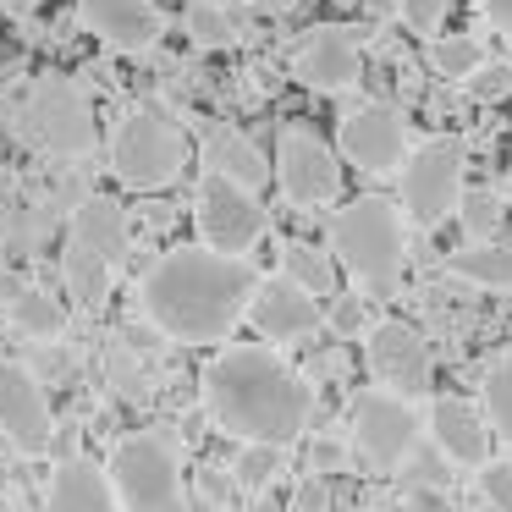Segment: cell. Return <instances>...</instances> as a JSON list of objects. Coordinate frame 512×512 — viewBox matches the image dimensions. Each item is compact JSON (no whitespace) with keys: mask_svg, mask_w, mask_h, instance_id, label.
Listing matches in <instances>:
<instances>
[{"mask_svg":"<svg viewBox=\"0 0 512 512\" xmlns=\"http://www.w3.org/2000/svg\"><path fill=\"white\" fill-rule=\"evenodd\" d=\"M485 408H490V424L512 441V347L485 369Z\"/></svg>","mask_w":512,"mask_h":512,"instance_id":"cell-28","label":"cell"},{"mask_svg":"<svg viewBox=\"0 0 512 512\" xmlns=\"http://www.w3.org/2000/svg\"><path fill=\"white\" fill-rule=\"evenodd\" d=\"M111 485L127 512H188L182 501V463L171 430H138L116 446Z\"/></svg>","mask_w":512,"mask_h":512,"instance_id":"cell-6","label":"cell"},{"mask_svg":"<svg viewBox=\"0 0 512 512\" xmlns=\"http://www.w3.org/2000/svg\"><path fill=\"white\" fill-rule=\"evenodd\" d=\"M204 166H210V177H226L248 193H259L270 177L265 155H259V149L248 144V133H237L232 122H204Z\"/></svg>","mask_w":512,"mask_h":512,"instance_id":"cell-17","label":"cell"},{"mask_svg":"<svg viewBox=\"0 0 512 512\" xmlns=\"http://www.w3.org/2000/svg\"><path fill=\"white\" fill-rule=\"evenodd\" d=\"M430 67L446 83H468L485 67V45L474 34H441V39H430Z\"/></svg>","mask_w":512,"mask_h":512,"instance_id":"cell-24","label":"cell"},{"mask_svg":"<svg viewBox=\"0 0 512 512\" xmlns=\"http://www.w3.org/2000/svg\"><path fill=\"white\" fill-rule=\"evenodd\" d=\"M72 243H83L89 254H100L116 270L127 259V210L116 199H105V193H89L72 210Z\"/></svg>","mask_w":512,"mask_h":512,"instance_id":"cell-18","label":"cell"},{"mask_svg":"<svg viewBox=\"0 0 512 512\" xmlns=\"http://www.w3.org/2000/svg\"><path fill=\"white\" fill-rule=\"evenodd\" d=\"M265 226L270 221H265L259 193L237 188V182H226V177L199 182V232H204V248H210V254H226V259L254 254Z\"/></svg>","mask_w":512,"mask_h":512,"instance_id":"cell-8","label":"cell"},{"mask_svg":"<svg viewBox=\"0 0 512 512\" xmlns=\"http://www.w3.org/2000/svg\"><path fill=\"white\" fill-rule=\"evenodd\" d=\"M369 369H375L380 380H386V391H397V397H419V391H430V347H424V336L413 331V325L402 320H386L369 331Z\"/></svg>","mask_w":512,"mask_h":512,"instance_id":"cell-14","label":"cell"},{"mask_svg":"<svg viewBox=\"0 0 512 512\" xmlns=\"http://www.w3.org/2000/svg\"><path fill=\"white\" fill-rule=\"evenodd\" d=\"M61 281H67L78 309H100V303L111 298V265H105L100 254H89L83 243H72V237H67V248H61Z\"/></svg>","mask_w":512,"mask_h":512,"instance_id":"cell-21","label":"cell"},{"mask_svg":"<svg viewBox=\"0 0 512 512\" xmlns=\"http://www.w3.org/2000/svg\"><path fill=\"white\" fill-rule=\"evenodd\" d=\"M457 215H463V232H474L479 243H490V232H501V215H507V204H501L496 188H468L463 204H457Z\"/></svg>","mask_w":512,"mask_h":512,"instance_id":"cell-27","label":"cell"},{"mask_svg":"<svg viewBox=\"0 0 512 512\" xmlns=\"http://www.w3.org/2000/svg\"><path fill=\"white\" fill-rule=\"evenodd\" d=\"M342 155L369 177L408 166V122H402V111L397 105H358L342 122Z\"/></svg>","mask_w":512,"mask_h":512,"instance_id":"cell-11","label":"cell"},{"mask_svg":"<svg viewBox=\"0 0 512 512\" xmlns=\"http://www.w3.org/2000/svg\"><path fill=\"white\" fill-rule=\"evenodd\" d=\"M259 6H270V12H287V6H298V0H259Z\"/></svg>","mask_w":512,"mask_h":512,"instance_id":"cell-39","label":"cell"},{"mask_svg":"<svg viewBox=\"0 0 512 512\" xmlns=\"http://www.w3.org/2000/svg\"><path fill=\"white\" fill-rule=\"evenodd\" d=\"M463 89H468V100H479V105H501L512 94V61H485Z\"/></svg>","mask_w":512,"mask_h":512,"instance_id":"cell-30","label":"cell"},{"mask_svg":"<svg viewBox=\"0 0 512 512\" xmlns=\"http://www.w3.org/2000/svg\"><path fill=\"white\" fill-rule=\"evenodd\" d=\"M45 512H116V485L89 463V457H72V463H61L56 479H50Z\"/></svg>","mask_w":512,"mask_h":512,"instance_id":"cell-19","label":"cell"},{"mask_svg":"<svg viewBox=\"0 0 512 512\" xmlns=\"http://www.w3.org/2000/svg\"><path fill=\"white\" fill-rule=\"evenodd\" d=\"M259 281L243 259L210 254V248H171L149 265L144 276V314L155 320V331H166L171 342H221L237 325V314L254 303Z\"/></svg>","mask_w":512,"mask_h":512,"instance_id":"cell-1","label":"cell"},{"mask_svg":"<svg viewBox=\"0 0 512 512\" xmlns=\"http://www.w3.org/2000/svg\"><path fill=\"white\" fill-rule=\"evenodd\" d=\"M402 479H408V490H446L452 485V457L441 446H413L408 463H402Z\"/></svg>","mask_w":512,"mask_h":512,"instance_id":"cell-29","label":"cell"},{"mask_svg":"<svg viewBox=\"0 0 512 512\" xmlns=\"http://www.w3.org/2000/svg\"><path fill=\"white\" fill-rule=\"evenodd\" d=\"M182 28L199 50H232L237 45V23L226 12L221 0H188V12H182Z\"/></svg>","mask_w":512,"mask_h":512,"instance_id":"cell-25","label":"cell"},{"mask_svg":"<svg viewBox=\"0 0 512 512\" xmlns=\"http://www.w3.org/2000/svg\"><path fill=\"white\" fill-rule=\"evenodd\" d=\"M0 12H6V0H0Z\"/></svg>","mask_w":512,"mask_h":512,"instance_id":"cell-41","label":"cell"},{"mask_svg":"<svg viewBox=\"0 0 512 512\" xmlns=\"http://www.w3.org/2000/svg\"><path fill=\"white\" fill-rule=\"evenodd\" d=\"M248 320H254L270 342H303V336L320 331V303H314L298 281L276 276V281H259L254 303H248Z\"/></svg>","mask_w":512,"mask_h":512,"instance_id":"cell-16","label":"cell"},{"mask_svg":"<svg viewBox=\"0 0 512 512\" xmlns=\"http://www.w3.org/2000/svg\"><path fill=\"white\" fill-rule=\"evenodd\" d=\"M0 435L28 457L50 452V441H56V419L45 408V391H39V380L23 364H0Z\"/></svg>","mask_w":512,"mask_h":512,"instance_id":"cell-13","label":"cell"},{"mask_svg":"<svg viewBox=\"0 0 512 512\" xmlns=\"http://www.w3.org/2000/svg\"><path fill=\"white\" fill-rule=\"evenodd\" d=\"M430 430H435V446H441L452 463H479V457H485V424H479V413L468 408L463 397H435Z\"/></svg>","mask_w":512,"mask_h":512,"instance_id":"cell-20","label":"cell"},{"mask_svg":"<svg viewBox=\"0 0 512 512\" xmlns=\"http://www.w3.org/2000/svg\"><path fill=\"white\" fill-rule=\"evenodd\" d=\"M0 248H6V226H0Z\"/></svg>","mask_w":512,"mask_h":512,"instance_id":"cell-40","label":"cell"},{"mask_svg":"<svg viewBox=\"0 0 512 512\" xmlns=\"http://www.w3.org/2000/svg\"><path fill=\"white\" fill-rule=\"evenodd\" d=\"M6 320H12V331H23L28 342H50V336L67 331V309H61L50 292H34V287H23L6 303Z\"/></svg>","mask_w":512,"mask_h":512,"instance_id":"cell-22","label":"cell"},{"mask_svg":"<svg viewBox=\"0 0 512 512\" xmlns=\"http://www.w3.org/2000/svg\"><path fill=\"white\" fill-rule=\"evenodd\" d=\"M408 512H452L441 490H408Z\"/></svg>","mask_w":512,"mask_h":512,"instance_id":"cell-37","label":"cell"},{"mask_svg":"<svg viewBox=\"0 0 512 512\" xmlns=\"http://www.w3.org/2000/svg\"><path fill=\"white\" fill-rule=\"evenodd\" d=\"M391 6H397V17L413 34H441L446 23V0H391Z\"/></svg>","mask_w":512,"mask_h":512,"instance_id":"cell-32","label":"cell"},{"mask_svg":"<svg viewBox=\"0 0 512 512\" xmlns=\"http://www.w3.org/2000/svg\"><path fill=\"white\" fill-rule=\"evenodd\" d=\"M276 177H281V193L303 210L314 204H331L342 193V166H336L331 144L314 138L309 127H281L276 138Z\"/></svg>","mask_w":512,"mask_h":512,"instance_id":"cell-10","label":"cell"},{"mask_svg":"<svg viewBox=\"0 0 512 512\" xmlns=\"http://www.w3.org/2000/svg\"><path fill=\"white\" fill-rule=\"evenodd\" d=\"M276 468H281L276 446H254V452H243V463H237V479H243V485H265Z\"/></svg>","mask_w":512,"mask_h":512,"instance_id":"cell-35","label":"cell"},{"mask_svg":"<svg viewBox=\"0 0 512 512\" xmlns=\"http://www.w3.org/2000/svg\"><path fill=\"white\" fill-rule=\"evenodd\" d=\"M78 17L89 23V34H100L122 56H149L160 45L155 0H78Z\"/></svg>","mask_w":512,"mask_h":512,"instance_id":"cell-15","label":"cell"},{"mask_svg":"<svg viewBox=\"0 0 512 512\" xmlns=\"http://www.w3.org/2000/svg\"><path fill=\"white\" fill-rule=\"evenodd\" d=\"M479 490L490 496V507H496V512H512V463H485Z\"/></svg>","mask_w":512,"mask_h":512,"instance_id":"cell-34","label":"cell"},{"mask_svg":"<svg viewBox=\"0 0 512 512\" xmlns=\"http://www.w3.org/2000/svg\"><path fill=\"white\" fill-rule=\"evenodd\" d=\"M6 12H12V17H34L39 0H6Z\"/></svg>","mask_w":512,"mask_h":512,"instance_id":"cell-38","label":"cell"},{"mask_svg":"<svg viewBox=\"0 0 512 512\" xmlns=\"http://www.w3.org/2000/svg\"><path fill=\"white\" fill-rule=\"evenodd\" d=\"M303 89L314 94H347L358 78H364V50H358V34L342 23H325L303 39L298 61H292Z\"/></svg>","mask_w":512,"mask_h":512,"instance_id":"cell-12","label":"cell"},{"mask_svg":"<svg viewBox=\"0 0 512 512\" xmlns=\"http://www.w3.org/2000/svg\"><path fill=\"white\" fill-rule=\"evenodd\" d=\"M452 276L490 292H512V243H474L463 254H452Z\"/></svg>","mask_w":512,"mask_h":512,"instance_id":"cell-23","label":"cell"},{"mask_svg":"<svg viewBox=\"0 0 512 512\" xmlns=\"http://www.w3.org/2000/svg\"><path fill=\"white\" fill-rule=\"evenodd\" d=\"M111 386L122 391V397H144V369H138V358L127 353V347H111Z\"/></svg>","mask_w":512,"mask_h":512,"instance_id":"cell-33","label":"cell"},{"mask_svg":"<svg viewBox=\"0 0 512 512\" xmlns=\"http://www.w3.org/2000/svg\"><path fill=\"white\" fill-rule=\"evenodd\" d=\"M353 446L375 474H391V468L408 463V452L419 446V419H413L408 397H397V391H364L353 402Z\"/></svg>","mask_w":512,"mask_h":512,"instance_id":"cell-9","label":"cell"},{"mask_svg":"<svg viewBox=\"0 0 512 512\" xmlns=\"http://www.w3.org/2000/svg\"><path fill=\"white\" fill-rule=\"evenodd\" d=\"M463 160L468 149L457 138H424L402 166V210L419 226H441L463 204Z\"/></svg>","mask_w":512,"mask_h":512,"instance_id":"cell-7","label":"cell"},{"mask_svg":"<svg viewBox=\"0 0 512 512\" xmlns=\"http://www.w3.org/2000/svg\"><path fill=\"white\" fill-rule=\"evenodd\" d=\"M331 243H336V259L347 265V276H353L369 298H391V292H397L408 243H402V221L386 199L342 204L336 221H331Z\"/></svg>","mask_w":512,"mask_h":512,"instance_id":"cell-4","label":"cell"},{"mask_svg":"<svg viewBox=\"0 0 512 512\" xmlns=\"http://www.w3.org/2000/svg\"><path fill=\"white\" fill-rule=\"evenodd\" d=\"M6 127H12V138L23 149L50 155V160H83L94 149V138H100L94 100L67 72H39V78L17 83L6 94Z\"/></svg>","mask_w":512,"mask_h":512,"instance_id":"cell-3","label":"cell"},{"mask_svg":"<svg viewBox=\"0 0 512 512\" xmlns=\"http://www.w3.org/2000/svg\"><path fill=\"white\" fill-rule=\"evenodd\" d=\"M45 226H50V210H28V204H23V215L6 226V248H17V254H34V248H45V237H50Z\"/></svg>","mask_w":512,"mask_h":512,"instance_id":"cell-31","label":"cell"},{"mask_svg":"<svg viewBox=\"0 0 512 512\" xmlns=\"http://www.w3.org/2000/svg\"><path fill=\"white\" fill-rule=\"evenodd\" d=\"M479 17H485L501 39H512V0H479Z\"/></svg>","mask_w":512,"mask_h":512,"instance_id":"cell-36","label":"cell"},{"mask_svg":"<svg viewBox=\"0 0 512 512\" xmlns=\"http://www.w3.org/2000/svg\"><path fill=\"white\" fill-rule=\"evenodd\" d=\"M281 270H287V281H298L309 298H325V292H336L331 259H325L320 248H309V243H287V248H281Z\"/></svg>","mask_w":512,"mask_h":512,"instance_id":"cell-26","label":"cell"},{"mask_svg":"<svg viewBox=\"0 0 512 512\" xmlns=\"http://www.w3.org/2000/svg\"><path fill=\"white\" fill-rule=\"evenodd\" d=\"M204 402L210 419L226 435L254 446H287L309 430L314 419V386L287 369L270 347H232L204 375Z\"/></svg>","mask_w":512,"mask_h":512,"instance_id":"cell-2","label":"cell"},{"mask_svg":"<svg viewBox=\"0 0 512 512\" xmlns=\"http://www.w3.org/2000/svg\"><path fill=\"white\" fill-rule=\"evenodd\" d=\"M188 166V138L182 127L171 122L166 111L155 105H138L116 122L111 133V171L138 193H155V188H171Z\"/></svg>","mask_w":512,"mask_h":512,"instance_id":"cell-5","label":"cell"}]
</instances>
